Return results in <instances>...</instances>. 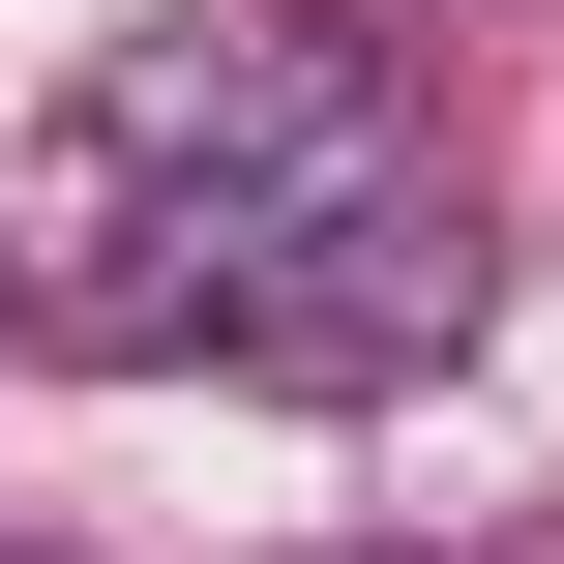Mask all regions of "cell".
<instances>
[{
  "label": "cell",
  "instance_id": "6da1fadb",
  "mask_svg": "<svg viewBox=\"0 0 564 564\" xmlns=\"http://www.w3.org/2000/svg\"><path fill=\"white\" fill-rule=\"evenodd\" d=\"M208 357H268V387H446L476 357V238L387 178V208H327V238H268L238 297H208Z\"/></svg>",
  "mask_w": 564,
  "mask_h": 564
}]
</instances>
